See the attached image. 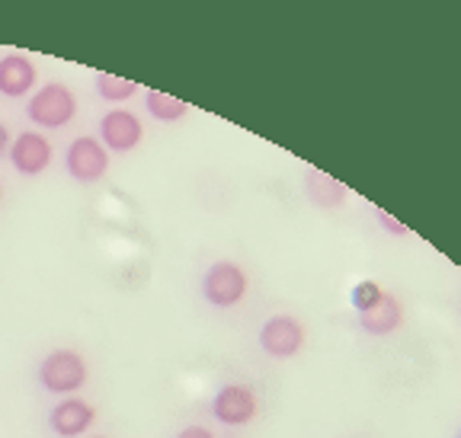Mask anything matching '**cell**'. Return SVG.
<instances>
[{
	"instance_id": "18",
	"label": "cell",
	"mask_w": 461,
	"mask_h": 438,
	"mask_svg": "<svg viewBox=\"0 0 461 438\" xmlns=\"http://www.w3.org/2000/svg\"><path fill=\"white\" fill-rule=\"evenodd\" d=\"M10 144H14V138H10V129L4 122H0V154H7Z\"/></svg>"
},
{
	"instance_id": "3",
	"label": "cell",
	"mask_w": 461,
	"mask_h": 438,
	"mask_svg": "<svg viewBox=\"0 0 461 438\" xmlns=\"http://www.w3.org/2000/svg\"><path fill=\"white\" fill-rule=\"evenodd\" d=\"M247 273L238 266V263H230V259H218L205 269L202 275V298L218 310H228L234 304L244 301L247 295Z\"/></svg>"
},
{
	"instance_id": "8",
	"label": "cell",
	"mask_w": 461,
	"mask_h": 438,
	"mask_svg": "<svg viewBox=\"0 0 461 438\" xmlns=\"http://www.w3.org/2000/svg\"><path fill=\"white\" fill-rule=\"evenodd\" d=\"M51 141L42 131H23L10 144V164L20 176H39L51 164Z\"/></svg>"
},
{
	"instance_id": "5",
	"label": "cell",
	"mask_w": 461,
	"mask_h": 438,
	"mask_svg": "<svg viewBox=\"0 0 461 438\" xmlns=\"http://www.w3.org/2000/svg\"><path fill=\"white\" fill-rule=\"evenodd\" d=\"M302 345H304V326L295 317L276 314L259 326V349L267 355H273V359H292V355L302 353Z\"/></svg>"
},
{
	"instance_id": "2",
	"label": "cell",
	"mask_w": 461,
	"mask_h": 438,
	"mask_svg": "<svg viewBox=\"0 0 461 438\" xmlns=\"http://www.w3.org/2000/svg\"><path fill=\"white\" fill-rule=\"evenodd\" d=\"M26 115L39 129H65L77 115V96L68 84H45L32 90L26 103Z\"/></svg>"
},
{
	"instance_id": "16",
	"label": "cell",
	"mask_w": 461,
	"mask_h": 438,
	"mask_svg": "<svg viewBox=\"0 0 461 438\" xmlns=\"http://www.w3.org/2000/svg\"><path fill=\"white\" fill-rule=\"evenodd\" d=\"M176 438H215V432L205 429V425H186V429L176 432Z\"/></svg>"
},
{
	"instance_id": "7",
	"label": "cell",
	"mask_w": 461,
	"mask_h": 438,
	"mask_svg": "<svg viewBox=\"0 0 461 438\" xmlns=\"http://www.w3.org/2000/svg\"><path fill=\"white\" fill-rule=\"evenodd\" d=\"M144 138V125L135 112L129 109H109L100 119V141L106 151L113 154H129L135 151Z\"/></svg>"
},
{
	"instance_id": "11",
	"label": "cell",
	"mask_w": 461,
	"mask_h": 438,
	"mask_svg": "<svg viewBox=\"0 0 461 438\" xmlns=\"http://www.w3.org/2000/svg\"><path fill=\"white\" fill-rule=\"evenodd\" d=\"M401 324H403V308L394 295H388V291H384L382 301L375 304L372 310L359 314V326L368 333V336H391Z\"/></svg>"
},
{
	"instance_id": "15",
	"label": "cell",
	"mask_w": 461,
	"mask_h": 438,
	"mask_svg": "<svg viewBox=\"0 0 461 438\" xmlns=\"http://www.w3.org/2000/svg\"><path fill=\"white\" fill-rule=\"evenodd\" d=\"M382 295H384V288L378 285V282H372V279H366V282H359V285L353 288V308H356V314H366V310H372L375 304L382 301Z\"/></svg>"
},
{
	"instance_id": "20",
	"label": "cell",
	"mask_w": 461,
	"mask_h": 438,
	"mask_svg": "<svg viewBox=\"0 0 461 438\" xmlns=\"http://www.w3.org/2000/svg\"><path fill=\"white\" fill-rule=\"evenodd\" d=\"M458 438H461V432H458Z\"/></svg>"
},
{
	"instance_id": "17",
	"label": "cell",
	"mask_w": 461,
	"mask_h": 438,
	"mask_svg": "<svg viewBox=\"0 0 461 438\" xmlns=\"http://www.w3.org/2000/svg\"><path fill=\"white\" fill-rule=\"evenodd\" d=\"M378 221H382L384 228L391 230V234H397V237H403V234H407V228H403V224L397 221V218H391L388 211H378Z\"/></svg>"
},
{
	"instance_id": "14",
	"label": "cell",
	"mask_w": 461,
	"mask_h": 438,
	"mask_svg": "<svg viewBox=\"0 0 461 438\" xmlns=\"http://www.w3.org/2000/svg\"><path fill=\"white\" fill-rule=\"evenodd\" d=\"M96 90H100L103 100L109 103H125L131 100V96L141 90V86L135 84V80H125V77H115V74H100L96 77Z\"/></svg>"
},
{
	"instance_id": "4",
	"label": "cell",
	"mask_w": 461,
	"mask_h": 438,
	"mask_svg": "<svg viewBox=\"0 0 461 438\" xmlns=\"http://www.w3.org/2000/svg\"><path fill=\"white\" fill-rule=\"evenodd\" d=\"M65 170L71 180L84 183V186H90V183H100L103 176H106L109 170V151L103 147L100 138H74L71 144H68V154H65Z\"/></svg>"
},
{
	"instance_id": "10",
	"label": "cell",
	"mask_w": 461,
	"mask_h": 438,
	"mask_svg": "<svg viewBox=\"0 0 461 438\" xmlns=\"http://www.w3.org/2000/svg\"><path fill=\"white\" fill-rule=\"evenodd\" d=\"M39 84V71L36 65L29 61L26 55L14 51V55L0 58V94L10 96V100H20V96H29Z\"/></svg>"
},
{
	"instance_id": "9",
	"label": "cell",
	"mask_w": 461,
	"mask_h": 438,
	"mask_svg": "<svg viewBox=\"0 0 461 438\" xmlns=\"http://www.w3.org/2000/svg\"><path fill=\"white\" fill-rule=\"evenodd\" d=\"M96 423V410L80 397H65L58 400L49 413V429L58 438H80L84 432H90V425Z\"/></svg>"
},
{
	"instance_id": "19",
	"label": "cell",
	"mask_w": 461,
	"mask_h": 438,
	"mask_svg": "<svg viewBox=\"0 0 461 438\" xmlns=\"http://www.w3.org/2000/svg\"><path fill=\"white\" fill-rule=\"evenodd\" d=\"M90 438H106V435H90Z\"/></svg>"
},
{
	"instance_id": "1",
	"label": "cell",
	"mask_w": 461,
	"mask_h": 438,
	"mask_svg": "<svg viewBox=\"0 0 461 438\" xmlns=\"http://www.w3.org/2000/svg\"><path fill=\"white\" fill-rule=\"evenodd\" d=\"M86 378H90V368L77 349H51L39 362V384L49 394L74 397L86 384Z\"/></svg>"
},
{
	"instance_id": "13",
	"label": "cell",
	"mask_w": 461,
	"mask_h": 438,
	"mask_svg": "<svg viewBox=\"0 0 461 438\" xmlns=\"http://www.w3.org/2000/svg\"><path fill=\"white\" fill-rule=\"evenodd\" d=\"M144 106L158 122H180L183 115L189 112V106L176 96L164 94V90H144Z\"/></svg>"
},
{
	"instance_id": "6",
	"label": "cell",
	"mask_w": 461,
	"mask_h": 438,
	"mask_svg": "<svg viewBox=\"0 0 461 438\" xmlns=\"http://www.w3.org/2000/svg\"><path fill=\"white\" fill-rule=\"evenodd\" d=\"M257 413H259V400L247 384H224V388L212 397V416L221 425H230V429L253 423Z\"/></svg>"
},
{
	"instance_id": "12",
	"label": "cell",
	"mask_w": 461,
	"mask_h": 438,
	"mask_svg": "<svg viewBox=\"0 0 461 438\" xmlns=\"http://www.w3.org/2000/svg\"><path fill=\"white\" fill-rule=\"evenodd\" d=\"M304 189H308V199L314 201V205H321V209H339L346 201L343 183H337L333 176H327V173H321V170H308Z\"/></svg>"
}]
</instances>
